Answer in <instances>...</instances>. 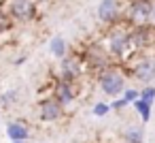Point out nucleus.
<instances>
[{"label":"nucleus","instance_id":"nucleus-1","mask_svg":"<svg viewBox=\"0 0 155 143\" xmlns=\"http://www.w3.org/2000/svg\"><path fill=\"white\" fill-rule=\"evenodd\" d=\"M98 81H100V90L108 96H117L125 90V79L117 68H104Z\"/></svg>","mask_w":155,"mask_h":143},{"label":"nucleus","instance_id":"nucleus-2","mask_svg":"<svg viewBox=\"0 0 155 143\" xmlns=\"http://www.w3.org/2000/svg\"><path fill=\"white\" fill-rule=\"evenodd\" d=\"M153 7L155 2L151 0H132L130 2V9H127V17L132 24H147L151 17H153Z\"/></svg>","mask_w":155,"mask_h":143},{"label":"nucleus","instance_id":"nucleus-3","mask_svg":"<svg viewBox=\"0 0 155 143\" xmlns=\"http://www.w3.org/2000/svg\"><path fill=\"white\" fill-rule=\"evenodd\" d=\"M130 34H132V43L136 47H151V45H155V28L149 26V22L147 24H138Z\"/></svg>","mask_w":155,"mask_h":143},{"label":"nucleus","instance_id":"nucleus-4","mask_svg":"<svg viewBox=\"0 0 155 143\" xmlns=\"http://www.w3.org/2000/svg\"><path fill=\"white\" fill-rule=\"evenodd\" d=\"M108 45H110V54H113L115 58H119V56H123L125 49L132 45V34H127V32H123V30H115V32H110V37H108Z\"/></svg>","mask_w":155,"mask_h":143},{"label":"nucleus","instance_id":"nucleus-5","mask_svg":"<svg viewBox=\"0 0 155 143\" xmlns=\"http://www.w3.org/2000/svg\"><path fill=\"white\" fill-rule=\"evenodd\" d=\"M134 77L142 83H151L155 79V60L153 58H142L134 66Z\"/></svg>","mask_w":155,"mask_h":143},{"label":"nucleus","instance_id":"nucleus-6","mask_svg":"<svg viewBox=\"0 0 155 143\" xmlns=\"http://www.w3.org/2000/svg\"><path fill=\"white\" fill-rule=\"evenodd\" d=\"M98 17L102 24H113L119 17V5L117 0H100L98 5Z\"/></svg>","mask_w":155,"mask_h":143},{"label":"nucleus","instance_id":"nucleus-7","mask_svg":"<svg viewBox=\"0 0 155 143\" xmlns=\"http://www.w3.org/2000/svg\"><path fill=\"white\" fill-rule=\"evenodd\" d=\"M62 109H64V105H62V100L58 96L55 98H47L41 105V117L45 122H53V120H58L62 115Z\"/></svg>","mask_w":155,"mask_h":143},{"label":"nucleus","instance_id":"nucleus-8","mask_svg":"<svg viewBox=\"0 0 155 143\" xmlns=\"http://www.w3.org/2000/svg\"><path fill=\"white\" fill-rule=\"evenodd\" d=\"M11 15L17 19H30L34 15V2L32 0H13L11 2Z\"/></svg>","mask_w":155,"mask_h":143},{"label":"nucleus","instance_id":"nucleus-9","mask_svg":"<svg viewBox=\"0 0 155 143\" xmlns=\"http://www.w3.org/2000/svg\"><path fill=\"white\" fill-rule=\"evenodd\" d=\"M81 73H83V68H81V62L77 58H64L62 60V79L74 81L81 77Z\"/></svg>","mask_w":155,"mask_h":143},{"label":"nucleus","instance_id":"nucleus-10","mask_svg":"<svg viewBox=\"0 0 155 143\" xmlns=\"http://www.w3.org/2000/svg\"><path fill=\"white\" fill-rule=\"evenodd\" d=\"M87 60H89V66L91 68H98V71H104V68H108V56L98 47H94V49H89L87 51Z\"/></svg>","mask_w":155,"mask_h":143},{"label":"nucleus","instance_id":"nucleus-11","mask_svg":"<svg viewBox=\"0 0 155 143\" xmlns=\"http://www.w3.org/2000/svg\"><path fill=\"white\" fill-rule=\"evenodd\" d=\"M55 96L62 100V105H70V103H72V98H74V92H72V81H66V79H62V81L58 83Z\"/></svg>","mask_w":155,"mask_h":143},{"label":"nucleus","instance_id":"nucleus-12","mask_svg":"<svg viewBox=\"0 0 155 143\" xmlns=\"http://www.w3.org/2000/svg\"><path fill=\"white\" fill-rule=\"evenodd\" d=\"M7 134H9L11 141H26L28 139V128L24 124H19V122H13V124H9Z\"/></svg>","mask_w":155,"mask_h":143},{"label":"nucleus","instance_id":"nucleus-13","mask_svg":"<svg viewBox=\"0 0 155 143\" xmlns=\"http://www.w3.org/2000/svg\"><path fill=\"white\" fill-rule=\"evenodd\" d=\"M134 109L140 113L142 122H149V117H151V103H149V100H144V98H136V100H134Z\"/></svg>","mask_w":155,"mask_h":143},{"label":"nucleus","instance_id":"nucleus-14","mask_svg":"<svg viewBox=\"0 0 155 143\" xmlns=\"http://www.w3.org/2000/svg\"><path fill=\"white\" fill-rule=\"evenodd\" d=\"M51 54L58 58H66V41L62 37H53L51 39Z\"/></svg>","mask_w":155,"mask_h":143},{"label":"nucleus","instance_id":"nucleus-15","mask_svg":"<svg viewBox=\"0 0 155 143\" xmlns=\"http://www.w3.org/2000/svg\"><path fill=\"white\" fill-rule=\"evenodd\" d=\"M125 143H142V130L140 128H127L125 130Z\"/></svg>","mask_w":155,"mask_h":143},{"label":"nucleus","instance_id":"nucleus-16","mask_svg":"<svg viewBox=\"0 0 155 143\" xmlns=\"http://www.w3.org/2000/svg\"><path fill=\"white\" fill-rule=\"evenodd\" d=\"M140 98H144V100L153 103V98H155V88H144V90L140 92Z\"/></svg>","mask_w":155,"mask_h":143},{"label":"nucleus","instance_id":"nucleus-17","mask_svg":"<svg viewBox=\"0 0 155 143\" xmlns=\"http://www.w3.org/2000/svg\"><path fill=\"white\" fill-rule=\"evenodd\" d=\"M123 98H125L127 103H134L136 98H140V94H138L136 90H125V96H123Z\"/></svg>","mask_w":155,"mask_h":143},{"label":"nucleus","instance_id":"nucleus-18","mask_svg":"<svg viewBox=\"0 0 155 143\" xmlns=\"http://www.w3.org/2000/svg\"><path fill=\"white\" fill-rule=\"evenodd\" d=\"M106 111H108V105H104V103H98V105L94 107V113H96V115H104Z\"/></svg>","mask_w":155,"mask_h":143},{"label":"nucleus","instance_id":"nucleus-19","mask_svg":"<svg viewBox=\"0 0 155 143\" xmlns=\"http://www.w3.org/2000/svg\"><path fill=\"white\" fill-rule=\"evenodd\" d=\"M125 105H127V100H125V98H121V100H115V103H113V109H123Z\"/></svg>","mask_w":155,"mask_h":143},{"label":"nucleus","instance_id":"nucleus-20","mask_svg":"<svg viewBox=\"0 0 155 143\" xmlns=\"http://www.w3.org/2000/svg\"><path fill=\"white\" fill-rule=\"evenodd\" d=\"M7 28V17H5V13L2 11H0V32H2Z\"/></svg>","mask_w":155,"mask_h":143},{"label":"nucleus","instance_id":"nucleus-21","mask_svg":"<svg viewBox=\"0 0 155 143\" xmlns=\"http://www.w3.org/2000/svg\"><path fill=\"white\" fill-rule=\"evenodd\" d=\"M153 22H155V7H153Z\"/></svg>","mask_w":155,"mask_h":143},{"label":"nucleus","instance_id":"nucleus-22","mask_svg":"<svg viewBox=\"0 0 155 143\" xmlns=\"http://www.w3.org/2000/svg\"><path fill=\"white\" fill-rule=\"evenodd\" d=\"M13 143H24V141H13Z\"/></svg>","mask_w":155,"mask_h":143}]
</instances>
